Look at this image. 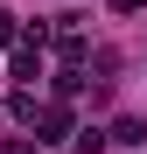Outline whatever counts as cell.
<instances>
[{
  "label": "cell",
  "mask_w": 147,
  "mask_h": 154,
  "mask_svg": "<svg viewBox=\"0 0 147 154\" xmlns=\"http://www.w3.org/2000/svg\"><path fill=\"white\" fill-rule=\"evenodd\" d=\"M14 77H21V84H35V77H42V42L35 35H21V49H14V63H7Z\"/></svg>",
  "instance_id": "cell-1"
},
{
  "label": "cell",
  "mask_w": 147,
  "mask_h": 154,
  "mask_svg": "<svg viewBox=\"0 0 147 154\" xmlns=\"http://www.w3.org/2000/svg\"><path fill=\"white\" fill-rule=\"evenodd\" d=\"M63 133H70V112H63V105H49V112H42V133H35V140H49V147H56Z\"/></svg>",
  "instance_id": "cell-2"
},
{
  "label": "cell",
  "mask_w": 147,
  "mask_h": 154,
  "mask_svg": "<svg viewBox=\"0 0 147 154\" xmlns=\"http://www.w3.org/2000/svg\"><path fill=\"white\" fill-rule=\"evenodd\" d=\"M112 140H119V147H140V140H147V126H140V119H119V126H112Z\"/></svg>",
  "instance_id": "cell-3"
},
{
  "label": "cell",
  "mask_w": 147,
  "mask_h": 154,
  "mask_svg": "<svg viewBox=\"0 0 147 154\" xmlns=\"http://www.w3.org/2000/svg\"><path fill=\"white\" fill-rule=\"evenodd\" d=\"M147 7V0H112V14H140Z\"/></svg>",
  "instance_id": "cell-4"
}]
</instances>
